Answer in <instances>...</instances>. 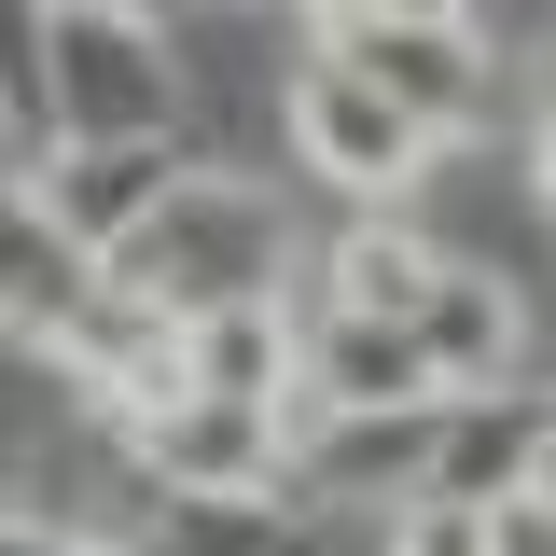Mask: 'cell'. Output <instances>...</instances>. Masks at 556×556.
Instances as JSON below:
<instances>
[{"label": "cell", "mask_w": 556, "mask_h": 556, "mask_svg": "<svg viewBox=\"0 0 556 556\" xmlns=\"http://www.w3.org/2000/svg\"><path fill=\"white\" fill-rule=\"evenodd\" d=\"M390 556H501V515L486 501H404V529H390Z\"/></svg>", "instance_id": "cell-7"}, {"label": "cell", "mask_w": 556, "mask_h": 556, "mask_svg": "<svg viewBox=\"0 0 556 556\" xmlns=\"http://www.w3.org/2000/svg\"><path fill=\"white\" fill-rule=\"evenodd\" d=\"M431 112L417 98H390L376 70H348V56H320V70H292V153L334 181V195H404L417 167H431Z\"/></svg>", "instance_id": "cell-1"}, {"label": "cell", "mask_w": 556, "mask_h": 556, "mask_svg": "<svg viewBox=\"0 0 556 556\" xmlns=\"http://www.w3.org/2000/svg\"><path fill=\"white\" fill-rule=\"evenodd\" d=\"M515 501H529V515L556 529V431H529V459H515Z\"/></svg>", "instance_id": "cell-9"}, {"label": "cell", "mask_w": 556, "mask_h": 556, "mask_svg": "<svg viewBox=\"0 0 556 556\" xmlns=\"http://www.w3.org/2000/svg\"><path fill=\"white\" fill-rule=\"evenodd\" d=\"M529 181H543V208H556V126H543V139H529Z\"/></svg>", "instance_id": "cell-11"}, {"label": "cell", "mask_w": 556, "mask_h": 556, "mask_svg": "<svg viewBox=\"0 0 556 556\" xmlns=\"http://www.w3.org/2000/svg\"><path fill=\"white\" fill-rule=\"evenodd\" d=\"M459 14H473V0H376V28H404V42H445Z\"/></svg>", "instance_id": "cell-8"}, {"label": "cell", "mask_w": 556, "mask_h": 556, "mask_svg": "<svg viewBox=\"0 0 556 556\" xmlns=\"http://www.w3.org/2000/svg\"><path fill=\"white\" fill-rule=\"evenodd\" d=\"M84 237L42 195H0V334H70L84 320Z\"/></svg>", "instance_id": "cell-3"}, {"label": "cell", "mask_w": 556, "mask_h": 556, "mask_svg": "<svg viewBox=\"0 0 556 556\" xmlns=\"http://www.w3.org/2000/svg\"><path fill=\"white\" fill-rule=\"evenodd\" d=\"M181 362H195V404H237V417H278V390H292V320L278 306H251V292H223V306H195L181 320Z\"/></svg>", "instance_id": "cell-2"}, {"label": "cell", "mask_w": 556, "mask_h": 556, "mask_svg": "<svg viewBox=\"0 0 556 556\" xmlns=\"http://www.w3.org/2000/svg\"><path fill=\"white\" fill-rule=\"evenodd\" d=\"M306 376H320V404H348V417H417V404H445V376H431V348H417L404 320H334Z\"/></svg>", "instance_id": "cell-4"}, {"label": "cell", "mask_w": 556, "mask_h": 556, "mask_svg": "<svg viewBox=\"0 0 556 556\" xmlns=\"http://www.w3.org/2000/svg\"><path fill=\"white\" fill-rule=\"evenodd\" d=\"M431 292H445V251H431L417 223H348L334 237V320H404L417 334Z\"/></svg>", "instance_id": "cell-5"}, {"label": "cell", "mask_w": 556, "mask_h": 556, "mask_svg": "<svg viewBox=\"0 0 556 556\" xmlns=\"http://www.w3.org/2000/svg\"><path fill=\"white\" fill-rule=\"evenodd\" d=\"M292 14H320V28H376V0H292Z\"/></svg>", "instance_id": "cell-10"}, {"label": "cell", "mask_w": 556, "mask_h": 556, "mask_svg": "<svg viewBox=\"0 0 556 556\" xmlns=\"http://www.w3.org/2000/svg\"><path fill=\"white\" fill-rule=\"evenodd\" d=\"M417 348H431V376H445V390L501 376V362H515V292H501V278H459V265H445V292L417 306Z\"/></svg>", "instance_id": "cell-6"}]
</instances>
